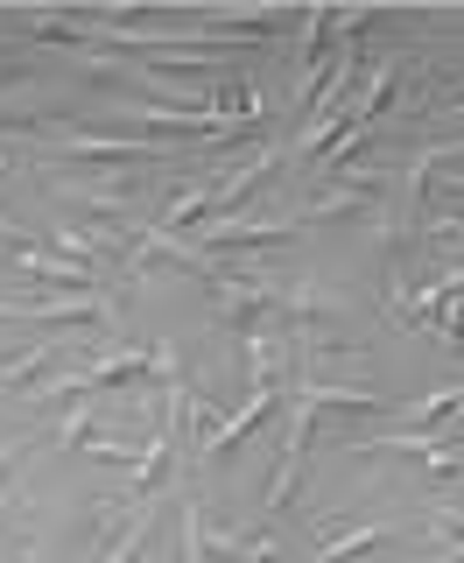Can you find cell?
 Masks as SVG:
<instances>
[{
    "mask_svg": "<svg viewBox=\"0 0 464 563\" xmlns=\"http://www.w3.org/2000/svg\"><path fill=\"white\" fill-rule=\"evenodd\" d=\"M205 289H211V303H219V317L232 324L240 345H254V339H267V331L281 324V289L267 275H254V268H219Z\"/></svg>",
    "mask_w": 464,
    "mask_h": 563,
    "instance_id": "obj_2",
    "label": "cell"
},
{
    "mask_svg": "<svg viewBox=\"0 0 464 563\" xmlns=\"http://www.w3.org/2000/svg\"><path fill=\"white\" fill-rule=\"evenodd\" d=\"M395 536L387 521H366V528H345V536H331V542H317V556L310 563H352V556H366V550H380V542Z\"/></svg>",
    "mask_w": 464,
    "mask_h": 563,
    "instance_id": "obj_6",
    "label": "cell"
},
{
    "mask_svg": "<svg viewBox=\"0 0 464 563\" xmlns=\"http://www.w3.org/2000/svg\"><path fill=\"white\" fill-rule=\"evenodd\" d=\"M169 465H176V430H163V437H148L141 444V457H134V500L148 507L155 493H163V479H169Z\"/></svg>",
    "mask_w": 464,
    "mask_h": 563,
    "instance_id": "obj_5",
    "label": "cell"
},
{
    "mask_svg": "<svg viewBox=\"0 0 464 563\" xmlns=\"http://www.w3.org/2000/svg\"><path fill=\"white\" fill-rule=\"evenodd\" d=\"M296 233V219H211L198 225L205 254H261V246H281Z\"/></svg>",
    "mask_w": 464,
    "mask_h": 563,
    "instance_id": "obj_3",
    "label": "cell"
},
{
    "mask_svg": "<svg viewBox=\"0 0 464 563\" xmlns=\"http://www.w3.org/2000/svg\"><path fill=\"white\" fill-rule=\"evenodd\" d=\"M352 409H380V395L366 387H324V380H302L289 395V437H281V465H275V486H267V507H289L296 500V479H302V457H310V437L324 416H352Z\"/></svg>",
    "mask_w": 464,
    "mask_h": 563,
    "instance_id": "obj_1",
    "label": "cell"
},
{
    "mask_svg": "<svg viewBox=\"0 0 464 563\" xmlns=\"http://www.w3.org/2000/svg\"><path fill=\"white\" fill-rule=\"evenodd\" d=\"M22 451H29L22 437H14V444H0V486H8V472H14V465H22Z\"/></svg>",
    "mask_w": 464,
    "mask_h": 563,
    "instance_id": "obj_7",
    "label": "cell"
},
{
    "mask_svg": "<svg viewBox=\"0 0 464 563\" xmlns=\"http://www.w3.org/2000/svg\"><path fill=\"white\" fill-rule=\"evenodd\" d=\"M64 155H78V163H163V141H120V134H64Z\"/></svg>",
    "mask_w": 464,
    "mask_h": 563,
    "instance_id": "obj_4",
    "label": "cell"
}]
</instances>
